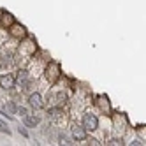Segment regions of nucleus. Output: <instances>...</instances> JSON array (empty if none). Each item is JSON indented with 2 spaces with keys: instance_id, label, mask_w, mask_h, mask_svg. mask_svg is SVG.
<instances>
[{
  "instance_id": "nucleus-2",
  "label": "nucleus",
  "mask_w": 146,
  "mask_h": 146,
  "mask_svg": "<svg viewBox=\"0 0 146 146\" xmlns=\"http://www.w3.org/2000/svg\"><path fill=\"white\" fill-rule=\"evenodd\" d=\"M28 104H30V108H34V109H42L44 108L42 97H40V93H37V92L28 97Z\"/></svg>"
},
{
  "instance_id": "nucleus-8",
  "label": "nucleus",
  "mask_w": 146,
  "mask_h": 146,
  "mask_svg": "<svg viewBox=\"0 0 146 146\" xmlns=\"http://www.w3.org/2000/svg\"><path fill=\"white\" fill-rule=\"evenodd\" d=\"M49 114H51V118H58L60 114H62V111H60V109H51Z\"/></svg>"
},
{
  "instance_id": "nucleus-9",
  "label": "nucleus",
  "mask_w": 146,
  "mask_h": 146,
  "mask_svg": "<svg viewBox=\"0 0 146 146\" xmlns=\"http://www.w3.org/2000/svg\"><path fill=\"white\" fill-rule=\"evenodd\" d=\"M16 113H19L21 116H27V109H25V108H18V111H16Z\"/></svg>"
},
{
  "instance_id": "nucleus-6",
  "label": "nucleus",
  "mask_w": 146,
  "mask_h": 146,
  "mask_svg": "<svg viewBox=\"0 0 146 146\" xmlns=\"http://www.w3.org/2000/svg\"><path fill=\"white\" fill-rule=\"evenodd\" d=\"M37 123H39V118L37 116H28V114L25 116V125H27V127H35Z\"/></svg>"
},
{
  "instance_id": "nucleus-1",
  "label": "nucleus",
  "mask_w": 146,
  "mask_h": 146,
  "mask_svg": "<svg viewBox=\"0 0 146 146\" xmlns=\"http://www.w3.org/2000/svg\"><path fill=\"white\" fill-rule=\"evenodd\" d=\"M83 127H85L86 130H97L99 129V120H97V116L95 114H92V113H88V114H85L83 116Z\"/></svg>"
},
{
  "instance_id": "nucleus-7",
  "label": "nucleus",
  "mask_w": 146,
  "mask_h": 146,
  "mask_svg": "<svg viewBox=\"0 0 146 146\" xmlns=\"http://www.w3.org/2000/svg\"><path fill=\"white\" fill-rule=\"evenodd\" d=\"M0 132H4V134H11V130L7 129V125H5L2 120H0Z\"/></svg>"
},
{
  "instance_id": "nucleus-3",
  "label": "nucleus",
  "mask_w": 146,
  "mask_h": 146,
  "mask_svg": "<svg viewBox=\"0 0 146 146\" xmlns=\"http://www.w3.org/2000/svg\"><path fill=\"white\" fill-rule=\"evenodd\" d=\"M86 129L85 127H79V125H76V127H72V137H74L76 141H85L86 139Z\"/></svg>"
},
{
  "instance_id": "nucleus-4",
  "label": "nucleus",
  "mask_w": 146,
  "mask_h": 146,
  "mask_svg": "<svg viewBox=\"0 0 146 146\" xmlns=\"http://www.w3.org/2000/svg\"><path fill=\"white\" fill-rule=\"evenodd\" d=\"M14 83H16V78L11 76V74H5V76L0 78V86L5 88V90H11L14 86Z\"/></svg>"
},
{
  "instance_id": "nucleus-5",
  "label": "nucleus",
  "mask_w": 146,
  "mask_h": 146,
  "mask_svg": "<svg viewBox=\"0 0 146 146\" xmlns=\"http://www.w3.org/2000/svg\"><path fill=\"white\" fill-rule=\"evenodd\" d=\"M16 81L19 83V86H21V88H27V83H28V76H27V72H25V70H19V74H18Z\"/></svg>"
}]
</instances>
